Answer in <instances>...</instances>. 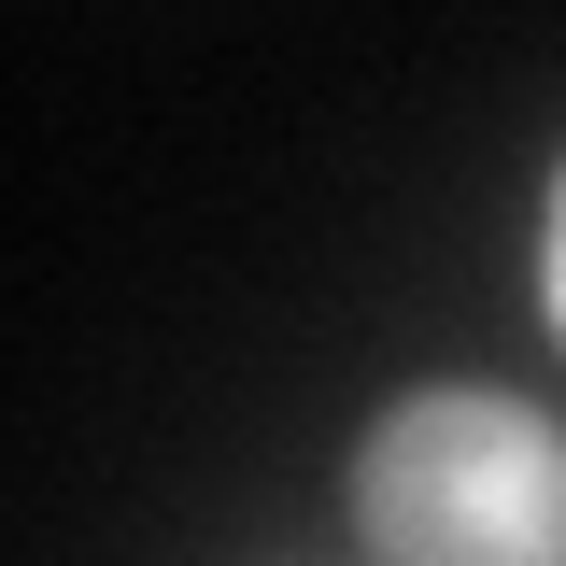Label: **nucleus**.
I'll use <instances>...</instances> for the list:
<instances>
[{
	"instance_id": "nucleus-1",
	"label": "nucleus",
	"mask_w": 566,
	"mask_h": 566,
	"mask_svg": "<svg viewBox=\"0 0 566 566\" xmlns=\"http://www.w3.org/2000/svg\"><path fill=\"white\" fill-rule=\"evenodd\" d=\"M368 566H566V424L495 382H411L354 439Z\"/></svg>"
},
{
	"instance_id": "nucleus-2",
	"label": "nucleus",
	"mask_w": 566,
	"mask_h": 566,
	"mask_svg": "<svg viewBox=\"0 0 566 566\" xmlns=\"http://www.w3.org/2000/svg\"><path fill=\"white\" fill-rule=\"evenodd\" d=\"M538 326L566 340V170H553V212H538Z\"/></svg>"
}]
</instances>
